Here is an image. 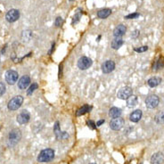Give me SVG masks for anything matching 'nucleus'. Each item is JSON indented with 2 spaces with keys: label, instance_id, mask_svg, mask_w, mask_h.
<instances>
[{
  "label": "nucleus",
  "instance_id": "aec40b11",
  "mask_svg": "<svg viewBox=\"0 0 164 164\" xmlns=\"http://www.w3.org/2000/svg\"><path fill=\"white\" fill-rule=\"evenodd\" d=\"M91 110H92V106H89V105H87V104H85V105L82 106L81 108H80V109L77 111L76 115H77V116H82V115H84V114L89 112Z\"/></svg>",
  "mask_w": 164,
  "mask_h": 164
},
{
  "label": "nucleus",
  "instance_id": "f8f14e48",
  "mask_svg": "<svg viewBox=\"0 0 164 164\" xmlns=\"http://www.w3.org/2000/svg\"><path fill=\"white\" fill-rule=\"evenodd\" d=\"M115 69V63L112 60L105 61L102 64V71L103 73H110Z\"/></svg>",
  "mask_w": 164,
  "mask_h": 164
},
{
  "label": "nucleus",
  "instance_id": "6e6552de",
  "mask_svg": "<svg viewBox=\"0 0 164 164\" xmlns=\"http://www.w3.org/2000/svg\"><path fill=\"white\" fill-rule=\"evenodd\" d=\"M93 62L90 58L88 57H86V56H83L80 57L78 61V67L80 69V70H87L88 69L91 65H92Z\"/></svg>",
  "mask_w": 164,
  "mask_h": 164
},
{
  "label": "nucleus",
  "instance_id": "7ed1b4c3",
  "mask_svg": "<svg viewBox=\"0 0 164 164\" xmlns=\"http://www.w3.org/2000/svg\"><path fill=\"white\" fill-rule=\"evenodd\" d=\"M22 102H23V97L21 96H16L8 102L7 108L10 111H16L21 106Z\"/></svg>",
  "mask_w": 164,
  "mask_h": 164
},
{
  "label": "nucleus",
  "instance_id": "c85d7f7f",
  "mask_svg": "<svg viewBox=\"0 0 164 164\" xmlns=\"http://www.w3.org/2000/svg\"><path fill=\"white\" fill-rule=\"evenodd\" d=\"M139 15H140L139 14L134 13V14H128V15L125 16V19H136V18H138Z\"/></svg>",
  "mask_w": 164,
  "mask_h": 164
},
{
  "label": "nucleus",
  "instance_id": "2f4dec72",
  "mask_svg": "<svg viewBox=\"0 0 164 164\" xmlns=\"http://www.w3.org/2000/svg\"><path fill=\"white\" fill-rule=\"evenodd\" d=\"M87 126H88L91 129H96V124L93 121H87Z\"/></svg>",
  "mask_w": 164,
  "mask_h": 164
},
{
  "label": "nucleus",
  "instance_id": "473e14b6",
  "mask_svg": "<svg viewBox=\"0 0 164 164\" xmlns=\"http://www.w3.org/2000/svg\"><path fill=\"white\" fill-rule=\"evenodd\" d=\"M103 123H104V120H100V121H98L96 122V126H97V127H100V126H102Z\"/></svg>",
  "mask_w": 164,
  "mask_h": 164
},
{
  "label": "nucleus",
  "instance_id": "bb28decb",
  "mask_svg": "<svg viewBox=\"0 0 164 164\" xmlns=\"http://www.w3.org/2000/svg\"><path fill=\"white\" fill-rule=\"evenodd\" d=\"M134 50L137 53H144L145 51L148 50V46H141V47H138V48H134Z\"/></svg>",
  "mask_w": 164,
  "mask_h": 164
},
{
  "label": "nucleus",
  "instance_id": "7c9ffc66",
  "mask_svg": "<svg viewBox=\"0 0 164 164\" xmlns=\"http://www.w3.org/2000/svg\"><path fill=\"white\" fill-rule=\"evenodd\" d=\"M62 22H63L62 18V17H57V18L55 19V25L56 27H60V26H62Z\"/></svg>",
  "mask_w": 164,
  "mask_h": 164
},
{
  "label": "nucleus",
  "instance_id": "393cba45",
  "mask_svg": "<svg viewBox=\"0 0 164 164\" xmlns=\"http://www.w3.org/2000/svg\"><path fill=\"white\" fill-rule=\"evenodd\" d=\"M155 121L158 124H163L164 123V111L158 112L155 115Z\"/></svg>",
  "mask_w": 164,
  "mask_h": 164
},
{
  "label": "nucleus",
  "instance_id": "2eb2a0df",
  "mask_svg": "<svg viewBox=\"0 0 164 164\" xmlns=\"http://www.w3.org/2000/svg\"><path fill=\"white\" fill-rule=\"evenodd\" d=\"M164 162V155L162 153H156L151 157V164H162Z\"/></svg>",
  "mask_w": 164,
  "mask_h": 164
},
{
  "label": "nucleus",
  "instance_id": "f704fd0d",
  "mask_svg": "<svg viewBox=\"0 0 164 164\" xmlns=\"http://www.w3.org/2000/svg\"><path fill=\"white\" fill-rule=\"evenodd\" d=\"M90 164H95V163H90Z\"/></svg>",
  "mask_w": 164,
  "mask_h": 164
},
{
  "label": "nucleus",
  "instance_id": "b1692460",
  "mask_svg": "<svg viewBox=\"0 0 164 164\" xmlns=\"http://www.w3.org/2000/svg\"><path fill=\"white\" fill-rule=\"evenodd\" d=\"M163 66H164L163 58H162V57H160V58L156 61V62L154 63V65H153V70H154V71H158V70L162 69Z\"/></svg>",
  "mask_w": 164,
  "mask_h": 164
},
{
  "label": "nucleus",
  "instance_id": "f3484780",
  "mask_svg": "<svg viewBox=\"0 0 164 164\" xmlns=\"http://www.w3.org/2000/svg\"><path fill=\"white\" fill-rule=\"evenodd\" d=\"M121 112H121V110L120 108H118V107H112V108H111L110 111H109V115H110L111 118L115 119V118L121 117Z\"/></svg>",
  "mask_w": 164,
  "mask_h": 164
},
{
  "label": "nucleus",
  "instance_id": "a211bd4d",
  "mask_svg": "<svg viewBox=\"0 0 164 164\" xmlns=\"http://www.w3.org/2000/svg\"><path fill=\"white\" fill-rule=\"evenodd\" d=\"M138 102V99H137V96H129L128 99H127V106L128 108H134Z\"/></svg>",
  "mask_w": 164,
  "mask_h": 164
},
{
  "label": "nucleus",
  "instance_id": "423d86ee",
  "mask_svg": "<svg viewBox=\"0 0 164 164\" xmlns=\"http://www.w3.org/2000/svg\"><path fill=\"white\" fill-rule=\"evenodd\" d=\"M5 80L8 84L14 85L18 80V73L15 71L9 70L5 72Z\"/></svg>",
  "mask_w": 164,
  "mask_h": 164
},
{
  "label": "nucleus",
  "instance_id": "4be33fe9",
  "mask_svg": "<svg viewBox=\"0 0 164 164\" xmlns=\"http://www.w3.org/2000/svg\"><path fill=\"white\" fill-rule=\"evenodd\" d=\"M124 44V41L121 38H115L112 42V47L113 49H119Z\"/></svg>",
  "mask_w": 164,
  "mask_h": 164
},
{
  "label": "nucleus",
  "instance_id": "a878e982",
  "mask_svg": "<svg viewBox=\"0 0 164 164\" xmlns=\"http://www.w3.org/2000/svg\"><path fill=\"white\" fill-rule=\"evenodd\" d=\"M37 88H38V84H37V83H33V84L29 87V89H28V91H27V95H28V96H31V95L33 94V92H34Z\"/></svg>",
  "mask_w": 164,
  "mask_h": 164
},
{
  "label": "nucleus",
  "instance_id": "cd10ccee",
  "mask_svg": "<svg viewBox=\"0 0 164 164\" xmlns=\"http://www.w3.org/2000/svg\"><path fill=\"white\" fill-rule=\"evenodd\" d=\"M80 17H81V13H77L74 16H73V20H72V24H74V23H77L80 19Z\"/></svg>",
  "mask_w": 164,
  "mask_h": 164
},
{
  "label": "nucleus",
  "instance_id": "f257e3e1",
  "mask_svg": "<svg viewBox=\"0 0 164 164\" xmlns=\"http://www.w3.org/2000/svg\"><path fill=\"white\" fill-rule=\"evenodd\" d=\"M55 158V152L53 149L46 148L40 152V153L38 156V162H49Z\"/></svg>",
  "mask_w": 164,
  "mask_h": 164
},
{
  "label": "nucleus",
  "instance_id": "72a5a7b5",
  "mask_svg": "<svg viewBox=\"0 0 164 164\" xmlns=\"http://www.w3.org/2000/svg\"><path fill=\"white\" fill-rule=\"evenodd\" d=\"M69 1H74V0H69Z\"/></svg>",
  "mask_w": 164,
  "mask_h": 164
},
{
  "label": "nucleus",
  "instance_id": "412c9836",
  "mask_svg": "<svg viewBox=\"0 0 164 164\" xmlns=\"http://www.w3.org/2000/svg\"><path fill=\"white\" fill-rule=\"evenodd\" d=\"M111 14H112V10L109 9V8H105V9H102V10L98 11L97 16L100 19H106Z\"/></svg>",
  "mask_w": 164,
  "mask_h": 164
},
{
  "label": "nucleus",
  "instance_id": "9b49d317",
  "mask_svg": "<svg viewBox=\"0 0 164 164\" xmlns=\"http://www.w3.org/2000/svg\"><path fill=\"white\" fill-rule=\"evenodd\" d=\"M124 125V120L122 118H115L110 122V127L112 130H120Z\"/></svg>",
  "mask_w": 164,
  "mask_h": 164
},
{
  "label": "nucleus",
  "instance_id": "c756f323",
  "mask_svg": "<svg viewBox=\"0 0 164 164\" xmlns=\"http://www.w3.org/2000/svg\"><path fill=\"white\" fill-rule=\"evenodd\" d=\"M5 85L3 82H0V96H2L5 93Z\"/></svg>",
  "mask_w": 164,
  "mask_h": 164
},
{
  "label": "nucleus",
  "instance_id": "9d476101",
  "mask_svg": "<svg viewBox=\"0 0 164 164\" xmlns=\"http://www.w3.org/2000/svg\"><path fill=\"white\" fill-rule=\"evenodd\" d=\"M30 114L26 110L22 111L21 112H20L17 115V122L20 124V125H23V124L28 123L30 121Z\"/></svg>",
  "mask_w": 164,
  "mask_h": 164
},
{
  "label": "nucleus",
  "instance_id": "f03ea898",
  "mask_svg": "<svg viewBox=\"0 0 164 164\" xmlns=\"http://www.w3.org/2000/svg\"><path fill=\"white\" fill-rule=\"evenodd\" d=\"M20 138H21V133H20V129L14 128L13 130L10 131V133L8 135V145L10 147L15 146L20 142Z\"/></svg>",
  "mask_w": 164,
  "mask_h": 164
},
{
  "label": "nucleus",
  "instance_id": "dca6fc26",
  "mask_svg": "<svg viewBox=\"0 0 164 164\" xmlns=\"http://www.w3.org/2000/svg\"><path fill=\"white\" fill-rule=\"evenodd\" d=\"M142 111L141 110H136L129 115V120L132 122H138L142 118Z\"/></svg>",
  "mask_w": 164,
  "mask_h": 164
},
{
  "label": "nucleus",
  "instance_id": "ddd939ff",
  "mask_svg": "<svg viewBox=\"0 0 164 164\" xmlns=\"http://www.w3.org/2000/svg\"><path fill=\"white\" fill-rule=\"evenodd\" d=\"M126 30H127V28L125 25H122V24H120L118 25L114 30H113V36L115 38H121L123 35L126 33Z\"/></svg>",
  "mask_w": 164,
  "mask_h": 164
},
{
  "label": "nucleus",
  "instance_id": "39448f33",
  "mask_svg": "<svg viewBox=\"0 0 164 164\" xmlns=\"http://www.w3.org/2000/svg\"><path fill=\"white\" fill-rule=\"evenodd\" d=\"M132 95H133V89L130 87H125L121 89H120V91L117 94V96L120 99L125 100V99H128Z\"/></svg>",
  "mask_w": 164,
  "mask_h": 164
},
{
  "label": "nucleus",
  "instance_id": "1a4fd4ad",
  "mask_svg": "<svg viewBox=\"0 0 164 164\" xmlns=\"http://www.w3.org/2000/svg\"><path fill=\"white\" fill-rule=\"evenodd\" d=\"M54 132H55V135L56 137V138L58 140H61V139H67L69 138V135L66 133V132H63L61 131L60 129V127H59V122L56 121L55 124V127H54Z\"/></svg>",
  "mask_w": 164,
  "mask_h": 164
},
{
  "label": "nucleus",
  "instance_id": "0eeeda50",
  "mask_svg": "<svg viewBox=\"0 0 164 164\" xmlns=\"http://www.w3.org/2000/svg\"><path fill=\"white\" fill-rule=\"evenodd\" d=\"M19 17H20V12L17 9L9 10L5 15V19L8 22H14L19 19Z\"/></svg>",
  "mask_w": 164,
  "mask_h": 164
},
{
  "label": "nucleus",
  "instance_id": "20e7f679",
  "mask_svg": "<svg viewBox=\"0 0 164 164\" xmlns=\"http://www.w3.org/2000/svg\"><path fill=\"white\" fill-rule=\"evenodd\" d=\"M159 102H160V98L155 95H152L146 98L145 105L149 109H153V108H156L158 106Z\"/></svg>",
  "mask_w": 164,
  "mask_h": 164
},
{
  "label": "nucleus",
  "instance_id": "6ab92c4d",
  "mask_svg": "<svg viewBox=\"0 0 164 164\" xmlns=\"http://www.w3.org/2000/svg\"><path fill=\"white\" fill-rule=\"evenodd\" d=\"M161 83H162V79L160 77H153V78L149 79L147 81V84L151 87H155L159 86Z\"/></svg>",
  "mask_w": 164,
  "mask_h": 164
},
{
  "label": "nucleus",
  "instance_id": "5701e85b",
  "mask_svg": "<svg viewBox=\"0 0 164 164\" xmlns=\"http://www.w3.org/2000/svg\"><path fill=\"white\" fill-rule=\"evenodd\" d=\"M32 37V33L30 30H24L22 31V34H21V39L23 42H28L30 41V39H31Z\"/></svg>",
  "mask_w": 164,
  "mask_h": 164
},
{
  "label": "nucleus",
  "instance_id": "4468645a",
  "mask_svg": "<svg viewBox=\"0 0 164 164\" xmlns=\"http://www.w3.org/2000/svg\"><path fill=\"white\" fill-rule=\"evenodd\" d=\"M30 78L29 76H23L18 81V87L20 90L26 89L28 87V86L30 85Z\"/></svg>",
  "mask_w": 164,
  "mask_h": 164
}]
</instances>
